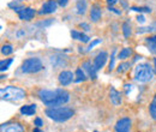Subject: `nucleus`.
I'll list each match as a JSON object with an SVG mask.
<instances>
[{
    "label": "nucleus",
    "instance_id": "4468645a",
    "mask_svg": "<svg viewBox=\"0 0 156 132\" xmlns=\"http://www.w3.org/2000/svg\"><path fill=\"white\" fill-rule=\"evenodd\" d=\"M109 100L114 105V106H120L122 103V97H121V94L115 88H111L109 89Z\"/></svg>",
    "mask_w": 156,
    "mask_h": 132
},
{
    "label": "nucleus",
    "instance_id": "f8f14e48",
    "mask_svg": "<svg viewBox=\"0 0 156 132\" xmlns=\"http://www.w3.org/2000/svg\"><path fill=\"white\" fill-rule=\"evenodd\" d=\"M1 132H24L20 123H5L1 125Z\"/></svg>",
    "mask_w": 156,
    "mask_h": 132
},
{
    "label": "nucleus",
    "instance_id": "a211bd4d",
    "mask_svg": "<svg viewBox=\"0 0 156 132\" xmlns=\"http://www.w3.org/2000/svg\"><path fill=\"white\" fill-rule=\"evenodd\" d=\"M89 77L88 75L85 73V71L82 69V67H78L77 70H76V72H75V82L76 83H80V82H84V80H87Z\"/></svg>",
    "mask_w": 156,
    "mask_h": 132
},
{
    "label": "nucleus",
    "instance_id": "ea45409f",
    "mask_svg": "<svg viewBox=\"0 0 156 132\" xmlns=\"http://www.w3.org/2000/svg\"><path fill=\"white\" fill-rule=\"evenodd\" d=\"M33 132H43V131H42V130H41L40 127H35V129L33 130Z\"/></svg>",
    "mask_w": 156,
    "mask_h": 132
},
{
    "label": "nucleus",
    "instance_id": "9d476101",
    "mask_svg": "<svg viewBox=\"0 0 156 132\" xmlns=\"http://www.w3.org/2000/svg\"><path fill=\"white\" fill-rule=\"evenodd\" d=\"M35 15H36V11L33 7H24L23 10H20V12H18V17L23 22L31 20V19L35 17Z\"/></svg>",
    "mask_w": 156,
    "mask_h": 132
},
{
    "label": "nucleus",
    "instance_id": "9b49d317",
    "mask_svg": "<svg viewBox=\"0 0 156 132\" xmlns=\"http://www.w3.org/2000/svg\"><path fill=\"white\" fill-rule=\"evenodd\" d=\"M107 59H108V53L105 52V51H101L98 55L95 57V59H94V66H95V69H96L98 71L101 70V69L106 65Z\"/></svg>",
    "mask_w": 156,
    "mask_h": 132
},
{
    "label": "nucleus",
    "instance_id": "423d86ee",
    "mask_svg": "<svg viewBox=\"0 0 156 132\" xmlns=\"http://www.w3.org/2000/svg\"><path fill=\"white\" fill-rule=\"evenodd\" d=\"M59 4L57 2V0H46L42 6L41 10L39 11V15H52L55 13L58 10Z\"/></svg>",
    "mask_w": 156,
    "mask_h": 132
},
{
    "label": "nucleus",
    "instance_id": "0eeeda50",
    "mask_svg": "<svg viewBox=\"0 0 156 132\" xmlns=\"http://www.w3.org/2000/svg\"><path fill=\"white\" fill-rule=\"evenodd\" d=\"M131 124H132V121L130 118H121L115 123L114 130L115 132H130Z\"/></svg>",
    "mask_w": 156,
    "mask_h": 132
},
{
    "label": "nucleus",
    "instance_id": "2eb2a0df",
    "mask_svg": "<svg viewBox=\"0 0 156 132\" xmlns=\"http://www.w3.org/2000/svg\"><path fill=\"white\" fill-rule=\"evenodd\" d=\"M71 37L73 40L80 41L82 43L90 42V36L89 35H87L85 33H82V31H77V30H71Z\"/></svg>",
    "mask_w": 156,
    "mask_h": 132
},
{
    "label": "nucleus",
    "instance_id": "f3484780",
    "mask_svg": "<svg viewBox=\"0 0 156 132\" xmlns=\"http://www.w3.org/2000/svg\"><path fill=\"white\" fill-rule=\"evenodd\" d=\"M88 10V1L87 0H76V12L79 16H83Z\"/></svg>",
    "mask_w": 156,
    "mask_h": 132
},
{
    "label": "nucleus",
    "instance_id": "39448f33",
    "mask_svg": "<svg viewBox=\"0 0 156 132\" xmlns=\"http://www.w3.org/2000/svg\"><path fill=\"white\" fill-rule=\"evenodd\" d=\"M42 70H43V64H42L41 59L36 57L25 59L20 65V71L23 73H27V75L37 73Z\"/></svg>",
    "mask_w": 156,
    "mask_h": 132
},
{
    "label": "nucleus",
    "instance_id": "393cba45",
    "mask_svg": "<svg viewBox=\"0 0 156 132\" xmlns=\"http://www.w3.org/2000/svg\"><path fill=\"white\" fill-rule=\"evenodd\" d=\"M149 113L151 115V118L156 121V97L155 96H154V98H153V101H151V103H150V106H149Z\"/></svg>",
    "mask_w": 156,
    "mask_h": 132
},
{
    "label": "nucleus",
    "instance_id": "c756f323",
    "mask_svg": "<svg viewBox=\"0 0 156 132\" xmlns=\"http://www.w3.org/2000/svg\"><path fill=\"white\" fill-rule=\"evenodd\" d=\"M154 29H153V27H147V28H139L138 30H137V34H144V33H150V31H153Z\"/></svg>",
    "mask_w": 156,
    "mask_h": 132
},
{
    "label": "nucleus",
    "instance_id": "37998d69",
    "mask_svg": "<svg viewBox=\"0 0 156 132\" xmlns=\"http://www.w3.org/2000/svg\"><path fill=\"white\" fill-rule=\"evenodd\" d=\"M18 1H22V0H18Z\"/></svg>",
    "mask_w": 156,
    "mask_h": 132
},
{
    "label": "nucleus",
    "instance_id": "412c9836",
    "mask_svg": "<svg viewBox=\"0 0 156 132\" xmlns=\"http://www.w3.org/2000/svg\"><path fill=\"white\" fill-rule=\"evenodd\" d=\"M12 62H13V58H9V59H5V60H1L0 61V71L1 72L7 71Z\"/></svg>",
    "mask_w": 156,
    "mask_h": 132
},
{
    "label": "nucleus",
    "instance_id": "dca6fc26",
    "mask_svg": "<svg viewBox=\"0 0 156 132\" xmlns=\"http://www.w3.org/2000/svg\"><path fill=\"white\" fill-rule=\"evenodd\" d=\"M36 108H37V106L35 103L34 105H24V106L20 107V112L23 115L30 116V115H34V114L36 113Z\"/></svg>",
    "mask_w": 156,
    "mask_h": 132
},
{
    "label": "nucleus",
    "instance_id": "473e14b6",
    "mask_svg": "<svg viewBox=\"0 0 156 132\" xmlns=\"http://www.w3.org/2000/svg\"><path fill=\"white\" fill-rule=\"evenodd\" d=\"M34 125H35V127H42V125H43L42 119H41V118H35V120H34Z\"/></svg>",
    "mask_w": 156,
    "mask_h": 132
},
{
    "label": "nucleus",
    "instance_id": "a878e982",
    "mask_svg": "<svg viewBox=\"0 0 156 132\" xmlns=\"http://www.w3.org/2000/svg\"><path fill=\"white\" fill-rule=\"evenodd\" d=\"M130 66H131V64H130V62H127V61L121 62V64L118 66V69H117L118 73H124V72H126V71L130 69Z\"/></svg>",
    "mask_w": 156,
    "mask_h": 132
},
{
    "label": "nucleus",
    "instance_id": "f03ea898",
    "mask_svg": "<svg viewBox=\"0 0 156 132\" xmlns=\"http://www.w3.org/2000/svg\"><path fill=\"white\" fill-rule=\"evenodd\" d=\"M44 114L52 119L53 121H57V123H65L67 120H70L73 115H75V111L70 107H62V106H59V107H49L44 111Z\"/></svg>",
    "mask_w": 156,
    "mask_h": 132
},
{
    "label": "nucleus",
    "instance_id": "5701e85b",
    "mask_svg": "<svg viewBox=\"0 0 156 132\" xmlns=\"http://www.w3.org/2000/svg\"><path fill=\"white\" fill-rule=\"evenodd\" d=\"M9 7H10V9H12V10H13L15 12H17V13L20 12V10H23V9H24V6L20 4L18 0H15L13 2H10V4H9Z\"/></svg>",
    "mask_w": 156,
    "mask_h": 132
},
{
    "label": "nucleus",
    "instance_id": "7c9ffc66",
    "mask_svg": "<svg viewBox=\"0 0 156 132\" xmlns=\"http://www.w3.org/2000/svg\"><path fill=\"white\" fill-rule=\"evenodd\" d=\"M148 49L150 51V53H151V54H154V55L156 57V43H149Z\"/></svg>",
    "mask_w": 156,
    "mask_h": 132
},
{
    "label": "nucleus",
    "instance_id": "e433bc0d",
    "mask_svg": "<svg viewBox=\"0 0 156 132\" xmlns=\"http://www.w3.org/2000/svg\"><path fill=\"white\" fill-rule=\"evenodd\" d=\"M124 89H125V94H129L132 90V85L131 84H125L124 85Z\"/></svg>",
    "mask_w": 156,
    "mask_h": 132
},
{
    "label": "nucleus",
    "instance_id": "4be33fe9",
    "mask_svg": "<svg viewBox=\"0 0 156 132\" xmlns=\"http://www.w3.org/2000/svg\"><path fill=\"white\" fill-rule=\"evenodd\" d=\"M129 10L135 11V12H139V13H150L151 12V9L148 7V6H139V7L138 6H132Z\"/></svg>",
    "mask_w": 156,
    "mask_h": 132
},
{
    "label": "nucleus",
    "instance_id": "cd10ccee",
    "mask_svg": "<svg viewBox=\"0 0 156 132\" xmlns=\"http://www.w3.org/2000/svg\"><path fill=\"white\" fill-rule=\"evenodd\" d=\"M102 42V40L101 38H96V40H94V41H91L90 43H89V46H88V48H87V51L89 52V51H91L94 47H96L98 45H100Z\"/></svg>",
    "mask_w": 156,
    "mask_h": 132
},
{
    "label": "nucleus",
    "instance_id": "c9c22d12",
    "mask_svg": "<svg viewBox=\"0 0 156 132\" xmlns=\"http://www.w3.org/2000/svg\"><path fill=\"white\" fill-rule=\"evenodd\" d=\"M145 41L148 43H156V35H154V36H148V37L145 38Z\"/></svg>",
    "mask_w": 156,
    "mask_h": 132
},
{
    "label": "nucleus",
    "instance_id": "c85d7f7f",
    "mask_svg": "<svg viewBox=\"0 0 156 132\" xmlns=\"http://www.w3.org/2000/svg\"><path fill=\"white\" fill-rule=\"evenodd\" d=\"M107 10L109 11V12H113V13H115L118 16H120L121 15V10H119V9H115L113 5H107Z\"/></svg>",
    "mask_w": 156,
    "mask_h": 132
},
{
    "label": "nucleus",
    "instance_id": "c03bdc74",
    "mask_svg": "<svg viewBox=\"0 0 156 132\" xmlns=\"http://www.w3.org/2000/svg\"><path fill=\"white\" fill-rule=\"evenodd\" d=\"M155 97H156V95H155Z\"/></svg>",
    "mask_w": 156,
    "mask_h": 132
},
{
    "label": "nucleus",
    "instance_id": "4c0bfd02",
    "mask_svg": "<svg viewBox=\"0 0 156 132\" xmlns=\"http://www.w3.org/2000/svg\"><path fill=\"white\" fill-rule=\"evenodd\" d=\"M118 1H119V0H106V2H107V5H113V6H114V5L117 4Z\"/></svg>",
    "mask_w": 156,
    "mask_h": 132
},
{
    "label": "nucleus",
    "instance_id": "20e7f679",
    "mask_svg": "<svg viewBox=\"0 0 156 132\" xmlns=\"http://www.w3.org/2000/svg\"><path fill=\"white\" fill-rule=\"evenodd\" d=\"M0 95H1V100L2 101H10V102H18L22 101L25 97V90L18 88V87H13V85H6L2 87L0 89Z\"/></svg>",
    "mask_w": 156,
    "mask_h": 132
},
{
    "label": "nucleus",
    "instance_id": "79ce46f5",
    "mask_svg": "<svg viewBox=\"0 0 156 132\" xmlns=\"http://www.w3.org/2000/svg\"><path fill=\"white\" fill-rule=\"evenodd\" d=\"M151 27H153V29H154V30H156V23H154Z\"/></svg>",
    "mask_w": 156,
    "mask_h": 132
},
{
    "label": "nucleus",
    "instance_id": "ddd939ff",
    "mask_svg": "<svg viewBox=\"0 0 156 132\" xmlns=\"http://www.w3.org/2000/svg\"><path fill=\"white\" fill-rule=\"evenodd\" d=\"M89 17L91 19L93 23H98V20L102 17V10H101V6L98 4H94L90 9V12H89Z\"/></svg>",
    "mask_w": 156,
    "mask_h": 132
},
{
    "label": "nucleus",
    "instance_id": "b1692460",
    "mask_svg": "<svg viewBox=\"0 0 156 132\" xmlns=\"http://www.w3.org/2000/svg\"><path fill=\"white\" fill-rule=\"evenodd\" d=\"M13 53V47L11 46V45H4L2 47H1V54L2 55H11Z\"/></svg>",
    "mask_w": 156,
    "mask_h": 132
},
{
    "label": "nucleus",
    "instance_id": "aec40b11",
    "mask_svg": "<svg viewBox=\"0 0 156 132\" xmlns=\"http://www.w3.org/2000/svg\"><path fill=\"white\" fill-rule=\"evenodd\" d=\"M131 55H132V49H131L130 47H125V48H122V49L119 52L118 59H119V60H126L127 58H130Z\"/></svg>",
    "mask_w": 156,
    "mask_h": 132
},
{
    "label": "nucleus",
    "instance_id": "58836bf2",
    "mask_svg": "<svg viewBox=\"0 0 156 132\" xmlns=\"http://www.w3.org/2000/svg\"><path fill=\"white\" fill-rule=\"evenodd\" d=\"M120 2H121V5H122L124 9H127V2L125 0H120Z\"/></svg>",
    "mask_w": 156,
    "mask_h": 132
},
{
    "label": "nucleus",
    "instance_id": "a19ab883",
    "mask_svg": "<svg viewBox=\"0 0 156 132\" xmlns=\"http://www.w3.org/2000/svg\"><path fill=\"white\" fill-rule=\"evenodd\" d=\"M154 71H155V75H156V58H154Z\"/></svg>",
    "mask_w": 156,
    "mask_h": 132
},
{
    "label": "nucleus",
    "instance_id": "2f4dec72",
    "mask_svg": "<svg viewBox=\"0 0 156 132\" xmlns=\"http://www.w3.org/2000/svg\"><path fill=\"white\" fill-rule=\"evenodd\" d=\"M79 28H82L84 31H90V30H91V29H90V25H89L88 23H84V22H83V23H79Z\"/></svg>",
    "mask_w": 156,
    "mask_h": 132
},
{
    "label": "nucleus",
    "instance_id": "bb28decb",
    "mask_svg": "<svg viewBox=\"0 0 156 132\" xmlns=\"http://www.w3.org/2000/svg\"><path fill=\"white\" fill-rule=\"evenodd\" d=\"M115 53H117V48H114L112 54H111V61L108 64V71H113L114 70V66H115Z\"/></svg>",
    "mask_w": 156,
    "mask_h": 132
},
{
    "label": "nucleus",
    "instance_id": "1a4fd4ad",
    "mask_svg": "<svg viewBox=\"0 0 156 132\" xmlns=\"http://www.w3.org/2000/svg\"><path fill=\"white\" fill-rule=\"evenodd\" d=\"M80 67L85 71V73L88 75V77H89L90 79H96V77H98V70L95 69L94 62L91 64L90 60H87V61H84V62L82 64Z\"/></svg>",
    "mask_w": 156,
    "mask_h": 132
},
{
    "label": "nucleus",
    "instance_id": "6ab92c4d",
    "mask_svg": "<svg viewBox=\"0 0 156 132\" xmlns=\"http://www.w3.org/2000/svg\"><path fill=\"white\" fill-rule=\"evenodd\" d=\"M121 31H122V35L125 38H129L132 34V30H131V23L130 22H124L122 25H121Z\"/></svg>",
    "mask_w": 156,
    "mask_h": 132
},
{
    "label": "nucleus",
    "instance_id": "f257e3e1",
    "mask_svg": "<svg viewBox=\"0 0 156 132\" xmlns=\"http://www.w3.org/2000/svg\"><path fill=\"white\" fill-rule=\"evenodd\" d=\"M37 96L41 100V102L49 107H59L70 101V93L62 88L54 89V90H47V89H41L37 91Z\"/></svg>",
    "mask_w": 156,
    "mask_h": 132
},
{
    "label": "nucleus",
    "instance_id": "7ed1b4c3",
    "mask_svg": "<svg viewBox=\"0 0 156 132\" xmlns=\"http://www.w3.org/2000/svg\"><path fill=\"white\" fill-rule=\"evenodd\" d=\"M155 75V71L154 69L148 64V62H142V64H138L136 67H135V71H133V79L136 80L137 83H148L150 82Z\"/></svg>",
    "mask_w": 156,
    "mask_h": 132
},
{
    "label": "nucleus",
    "instance_id": "72a5a7b5",
    "mask_svg": "<svg viewBox=\"0 0 156 132\" xmlns=\"http://www.w3.org/2000/svg\"><path fill=\"white\" fill-rule=\"evenodd\" d=\"M57 2L59 4L60 7H66L69 4V0H57Z\"/></svg>",
    "mask_w": 156,
    "mask_h": 132
},
{
    "label": "nucleus",
    "instance_id": "f704fd0d",
    "mask_svg": "<svg viewBox=\"0 0 156 132\" xmlns=\"http://www.w3.org/2000/svg\"><path fill=\"white\" fill-rule=\"evenodd\" d=\"M137 22H138V23H140V24H143V23H145V17H144V16H143V15H142V13H139V15H138V16H137Z\"/></svg>",
    "mask_w": 156,
    "mask_h": 132
},
{
    "label": "nucleus",
    "instance_id": "6e6552de",
    "mask_svg": "<svg viewBox=\"0 0 156 132\" xmlns=\"http://www.w3.org/2000/svg\"><path fill=\"white\" fill-rule=\"evenodd\" d=\"M58 80H59V83H60V85L67 87V85H70V84L75 80V75H73L71 71H67V70L61 71L58 76Z\"/></svg>",
    "mask_w": 156,
    "mask_h": 132
}]
</instances>
